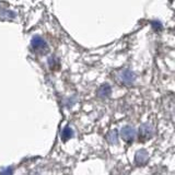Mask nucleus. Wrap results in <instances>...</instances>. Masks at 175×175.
I'll list each match as a JSON object with an SVG mask.
<instances>
[{"mask_svg": "<svg viewBox=\"0 0 175 175\" xmlns=\"http://www.w3.org/2000/svg\"><path fill=\"white\" fill-rule=\"evenodd\" d=\"M32 46L34 47L35 49H42V48H46V43L42 37L34 36L32 38Z\"/></svg>", "mask_w": 175, "mask_h": 175, "instance_id": "7ed1b4c3", "label": "nucleus"}, {"mask_svg": "<svg viewBox=\"0 0 175 175\" xmlns=\"http://www.w3.org/2000/svg\"><path fill=\"white\" fill-rule=\"evenodd\" d=\"M107 139H108V141H110L111 144H116L117 142V133H116V130L111 131Z\"/></svg>", "mask_w": 175, "mask_h": 175, "instance_id": "6e6552de", "label": "nucleus"}, {"mask_svg": "<svg viewBox=\"0 0 175 175\" xmlns=\"http://www.w3.org/2000/svg\"><path fill=\"white\" fill-rule=\"evenodd\" d=\"M97 93H99V95L101 97H107L111 94V88L108 86H103L100 88Z\"/></svg>", "mask_w": 175, "mask_h": 175, "instance_id": "423d86ee", "label": "nucleus"}, {"mask_svg": "<svg viewBox=\"0 0 175 175\" xmlns=\"http://www.w3.org/2000/svg\"><path fill=\"white\" fill-rule=\"evenodd\" d=\"M61 136H63V138L65 139V140H68L70 137H72V130H71L69 127H66V128L64 129L63 133H61Z\"/></svg>", "mask_w": 175, "mask_h": 175, "instance_id": "0eeeda50", "label": "nucleus"}, {"mask_svg": "<svg viewBox=\"0 0 175 175\" xmlns=\"http://www.w3.org/2000/svg\"><path fill=\"white\" fill-rule=\"evenodd\" d=\"M136 136V131L133 127H129V126H125L123 129H122V137L125 139L126 141H131Z\"/></svg>", "mask_w": 175, "mask_h": 175, "instance_id": "f257e3e1", "label": "nucleus"}, {"mask_svg": "<svg viewBox=\"0 0 175 175\" xmlns=\"http://www.w3.org/2000/svg\"><path fill=\"white\" fill-rule=\"evenodd\" d=\"M139 130H140L141 135H144V136H146V137H149V136H151V133H152V127L149 125V124H144V125L141 126Z\"/></svg>", "mask_w": 175, "mask_h": 175, "instance_id": "39448f33", "label": "nucleus"}, {"mask_svg": "<svg viewBox=\"0 0 175 175\" xmlns=\"http://www.w3.org/2000/svg\"><path fill=\"white\" fill-rule=\"evenodd\" d=\"M148 160V153H147L146 150H140V151L137 152L136 154V161L139 164H142Z\"/></svg>", "mask_w": 175, "mask_h": 175, "instance_id": "20e7f679", "label": "nucleus"}, {"mask_svg": "<svg viewBox=\"0 0 175 175\" xmlns=\"http://www.w3.org/2000/svg\"><path fill=\"white\" fill-rule=\"evenodd\" d=\"M119 79L124 83L129 84L131 82H133V80H135V75L129 70H123L119 73Z\"/></svg>", "mask_w": 175, "mask_h": 175, "instance_id": "f03ea898", "label": "nucleus"}]
</instances>
